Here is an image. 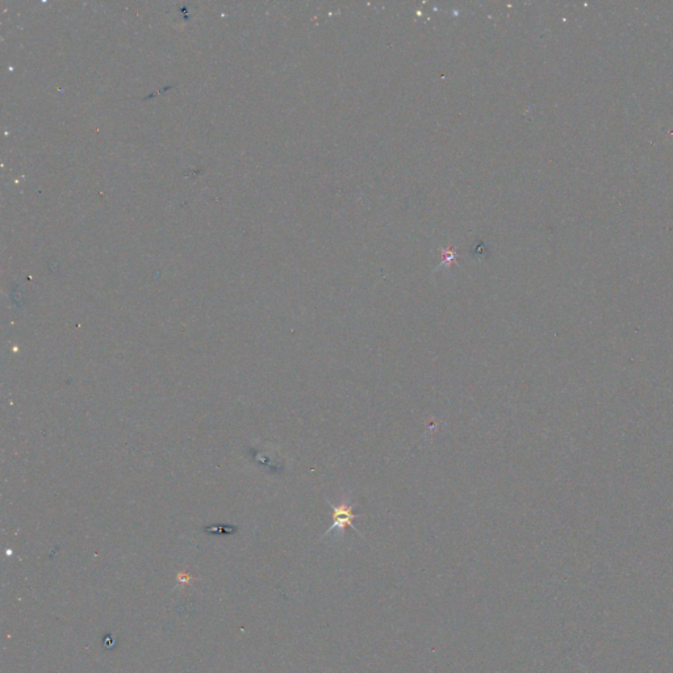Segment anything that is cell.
<instances>
[{
    "label": "cell",
    "mask_w": 673,
    "mask_h": 673,
    "mask_svg": "<svg viewBox=\"0 0 673 673\" xmlns=\"http://www.w3.org/2000/svg\"><path fill=\"white\" fill-rule=\"evenodd\" d=\"M326 504L329 505L332 509V521L333 522H332L330 528L326 530V533L323 534V539L329 538L330 535H332V538L341 539L345 535V530L348 528H351L355 533L359 534L362 538H365V535L354 526V519L362 517V514L352 512L354 504L351 503L350 493H346L345 496H342V499L338 505L332 504L330 500H328V499H326Z\"/></svg>",
    "instance_id": "obj_1"
}]
</instances>
